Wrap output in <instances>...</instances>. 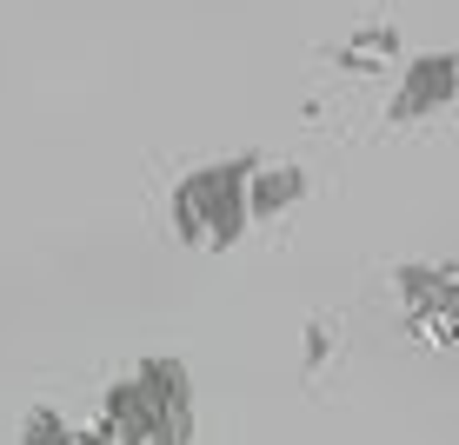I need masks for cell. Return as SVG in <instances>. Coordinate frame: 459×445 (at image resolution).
Here are the masks:
<instances>
[{
    "mask_svg": "<svg viewBox=\"0 0 459 445\" xmlns=\"http://www.w3.org/2000/svg\"><path fill=\"white\" fill-rule=\"evenodd\" d=\"M120 445H194V372L173 353H147L100 392V412Z\"/></svg>",
    "mask_w": 459,
    "mask_h": 445,
    "instance_id": "6da1fadb",
    "label": "cell"
},
{
    "mask_svg": "<svg viewBox=\"0 0 459 445\" xmlns=\"http://www.w3.org/2000/svg\"><path fill=\"white\" fill-rule=\"evenodd\" d=\"M247 173L253 153H233V160H207V167H186L167 193V219H173V240L194 246V252H233L247 240L253 213H247Z\"/></svg>",
    "mask_w": 459,
    "mask_h": 445,
    "instance_id": "7a4b0ae2",
    "label": "cell"
},
{
    "mask_svg": "<svg viewBox=\"0 0 459 445\" xmlns=\"http://www.w3.org/2000/svg\"><path fill=\"white\" fill-rule=\"evenodd\" d=\"M393 293L406 306V326L426 346H459V260H406L393 266Z\"/></svg>",
    "mask_w": 459,
    "mask_h": 445,
    "instance_id": "3957f363",
    "label": "cell"
},
{
    "mask_svg": "<svg viewBox=\"0 0 459 445\" xmlns=\"http://www.w3.org/2000/svg\"><path fill=\"white\" fill-rule=\"evenodd\" d=\"M453 100H459V54H446V47H433V54H406V73H400V87H393L386 120L413 126V120L446 114Z\"/></svg>",
    "mask_w": 459,
    "mask_h": 445,
    "instance_id": "277c9868",
    "label": "cell"
},
{
    "mask_svg": "<svg viewBox=\"0 0 459 445\" xmlns=\"http://www.w3.org/2000/svg\"><path fill=\"white\" fill-rule=\"evenodd\" d=\"M307 193H313V180H307V167H299V160H260V153H253V173H247V213H253V227L287 219Z\"/></svg>",
    "mask_w": 459,
    "mask_h": 445,
    "instance_id": "5b68a950",
    "label": "cell"
},
{
    "mask_svg": "<svg viewBox=\"0 0 459 445\" xmlns=\"http://www.w3.org/2000/svg\"><path fill=\"white\" fill-rule=\"evenodd\" d=\"M400 54H406L400 27H393V21H367V27H353V34L333 47V67H346V73H386Z\"/></svg>",
    "mask_w": 459,
    "mask_h": 445,
    "instance_id": "8992f818",
    "label": "cell"
},
{
    "mask_svg": "<svg viewBox=\"0 0 459 445\" xmlns=\"http://www.w3.org/2000/svg\"><path fill=\"white\" fill-rule=\"evenodd\" d=\"M21 445H81V425H67L54 406H34L21 425Z\"/></svg>",
    "mask_w": 459,
    "mask_h": 445,
    "instance_id": "52a82bcc",
    "label": "cell"
},
{
    "mask_svg": "<svg viewBox=\"0 0 459 445\" xmlns=\"http://www.w3.org/2000/svg\"><path fill=\"white\" fill-rule=\"evenodd\" d=\"M326 353H333V332H326V326H307V372H320Z\"/></svg>",
    "mask_w": 459,
    "mask_h": 445,
    "instance_id": "ba28073f",
    "label": "cell"
},
{
    "mask_svg": "<svg viewBox=\"0 0 459 445\" xmlns=\"http://www.w3.org/2000/svg\"><path fill=\"white\" fill-rule=\"evenodd\" d=\"M81 445H120V439H114V432H107V425H100V419H87V425H81Z\"/></svg>",
    "mask_w": 459,
    "mask_h": 445,
    "instance_id": "9c48e42d",
    "label": "cell"
}]
</instances>
